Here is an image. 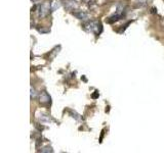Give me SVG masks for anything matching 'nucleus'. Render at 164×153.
Returning <instances> with one entry per match:
<instances>
[{
  "label": "nucleus",
  "mask_w": 164,
  "mask_h": 153,
  "mask_svg": "<svg viewBox=\"0 0 164 153\" xmlns=\"http://www.w3.org/2000/svg\"><path fill=\"white\" fill-rule=\"evenodd\" d=\"M82 29L87 33H93L95 35H99L103 31L102 24L98 21H86L82 24Z\"/></svg>",
  "instance_id": "obj_1"
},
{
  "label": "nucleus",
  "mask_w": 164,
  "mask_h": 153,
  "mask_svg": "<svg viewBox=\"0 0 164 153\" xmlns=\"http://www.w3.org/2000/svg\"><path fill=\"white\" fill-rule=\"evenodd\" d=\"M50 10H51V5H50V3L48 1H45V2H43L41 5H39L38 6V17L40 18H45L47 17V15L49 14L50 13Z\"/></svg>",
  "instance_id": "obj_2"
},
{
  "label": "nucleus",
  "mask_w": 164,
  "mask_h": 153,
  "mask_svg": "<svg viewBox=\"0 0 164 153\" xmlns=\"http://www.w3.org/2000/svg\"><path fill=\"white\" fill-rule=\"evenodd\" d=\"M64 6L67 10H76L78 8V3L76 2V0H65Z\"/></svg>",
  "instance_id": "obj_3"
},
{
  "label": "nucleus",
  "mask_w": 164,
  "mask_h": 153,
  "mask_svg": "<svg viewBox=\"0 0 164 153\" xmlns=\"http://www.w3.org/2000/svg\"><path fill=\"white\" fill-rule=\"evenodd\" d=\"M39 101L41 104H49L50 103V96L48 95L46 91L41 92V94L39 96Z\"/></svg>",
  "instance_id": "obj_4"
},
{
  "label": "nucleus",
  "mask_w": 164,
  "mask_h": 153,
  "mask_svg": "<svg viewBox=\"0 0 164 153\" xmlns=\"http://www.w3.org/2000/svg\"><path fill=\"white\" fill-rule=\"evenodd\" d=\"M72 14L74 15L75 18H77L78 19H86L87 18H88V14H87L86 13H84V11L82 10H74L73 13H72Z\"/></svg>",
  "instance_id": "obj_5"
},
{
  "label": "nucleus",
  "mask_w": 164,
  "mask_h": 153,
  "mask_svg": "<svg viewBox=\"0 0 164 153\" xmlns=\"http://www.w3.org/2000/svg\"><path fill=\"white\" fill-rule=\"evenodd\" d=\"M123 17H124V15L119 14V13H116V14H114V15H112L111 18H109V19H108V23H110V24H112V23H116V22L120 21V19H121Z\"/></svg>",
  "instance_id": "obj_6"
},
{
  "label": "nucleus",
  "mask_w": 164,
  "mask_h": 153,
  "mask_svg": "<svg viewBox=\"0 0 164 153\" xmlns=\"http://www.w3.org/2000/svg\"><path fill=\"white\" fill-rule=\"evenodd\" d=\"M50 5H51V11H54L61 7L62 2L59 1V0H53V1L50 2Z\"/></svg>",
  "instance_id": "obj_7"
},
{
  "label": "nucleus",
  "mask_w": 164,
  "mask_h": 153,
  "mask_svg": "<svg viewBox=\"0 0 164 153\" xmlns=\"http://www.w3.org/2000/svg\"><path fill=\"white\" fill-rule=\"evenodd\" d=\"M41 152H43V153H53L54 152V149L51 148L50 146H45V147H43V148H41V150H40Z\"/></svg>",
  "instance_id": "obj_8"
},
{
  "label": "nucleus",
  "mask_w": 164,
  "mask_h": 153,
  "mask_svg": "<svg viewBox=\"0 0 164 153\" xmlns=\"http://www.w3.org/2000/svg\"><path fill=\"white\" fill-rule=\"evenodd\" d=\"M147 2L146 0H135V5L138 7H143V6H146Z\"/></svg>",
  "instance_id": "obj_9"
},
{
  "label": "nucleus",
  "mask_w": 164,
  "mask_h": 153,
  "mask_svg": "<svg viewBox=\"0 0 164 153\" xmlns=\"http://www.w3.org/2000/svg\"><path fill=\"white\" fill-rule=\"evenodd\" d=\"M40 120L43 123H48V122H50V119H49V116H47V115H40Z\"/></svg>",
  "instance_id": "obj_10"
},
{
  "label": "nucleus",
  "mask_w": 164,
  "mask_h": 153,
  "mask_svg": "<svg viewBox=\"0 0 164 153\" xmlns=\"http://www.w3.org/2000/svg\"><path fill=\"white\" fill-rule=\"evenodd\" d=\"M38 32L39 33H41V34H46V33H49L50 30L49 29H44V28H38Z\"/></svg>",
  "instance_id": "obj_11"
},
{
  "label": "nucleus",
  "mask_w": 164,
  "mask_h": 153,
  "mask_svg": "<svg viewBox=\"0 0 164 153\" xmlns=\"http://www.w3.org/2000/svg\"><path fill=\"white\" fill-rule=\"evenodd\" d=\"M36 95H37V93H36V90L34 89L33 87L31 86V99H32V100L35 99V98H36Z\"/></svg>",
  "instance_id": "obj_12"
},
{
  "label": "nucleus",
  "mask_w": 164,
  "mask_h": 153,
  "mask_svg": "<svg viewBox=\"0 0 164 153\" xmlns=\"http://www.w3.org/2000/svg\"><path fill=\"white\" fill-rule=\"evenodd\" d=\"M83 1H84L85 3H93V2H94V0H83Z\"/></svg>",
  "instance_id": "obj_13"
},
{
  "label": "nucleus",
  "mask_w": 164,
  "mask_h": 153,
  "mask_svg": "<svg viewBox=\"0 0 164 153\" xmlns=\"http://www.w3.org/2000/svg\"><path fill=\"white\" fill-rule=\"evenodd\" d=\"M98 93H99V92H97V93H94V94L93 95V98H97L98 96H99V94H98Z\"/></svg>",
  "instance_id": "obj_14"
},
{
  "label": "nucleus",
  "mask_w": 164,
  "mask_h": 153,
  "mask_svg": "<svg viewBox=\"0 0 164 153\" xmlns=\"http://www.w3.org/2000/svg\"><path fill=\"white\" fill-rule=\"evenodd\" d=\"M32 1H33V2H36V1H37V0H32Z\"/></svg>",
  "instance_id": "obj_15"
}]
</instances>
